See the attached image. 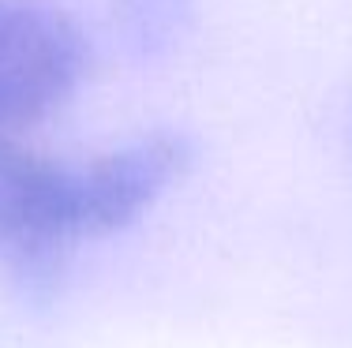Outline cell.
<instances>
[{
    "label": "cell",
    "mask_w": 352,
    "mask_h": 348,
    "mask_svg": "<svg viewBox=\"0 0 352 348\" xmlns=\"http://www.w3.org/2000/svg\"><path fill=\"white\" fill-rule=\"evenodd\" d=\"M75 169L19 143H0V266L15 292L49 303L79 244Z\"/></svg>",
    "instance_id": "6da1fadb"
},
{
    "label": "cell",
    "mask_w": 352,
    "mask_h": 348,
    "mask_svg": "<svg viewBox=\"0 0 352 348\" xmlns=\"http://www.w3.org/2000/svg\"><path fill=\"white\" fill-rule=\"evenodd\" d=\"M90 71V38L64 8L0 0V143L45 124Z\"/></svg>",
    "instance_id": "7a4b0ae2"
},
{
    "label": "cell",
    "mask_w": 352,
    "mask_h": 348,
    "mask_svg": "<svg viewBox=\"0 0 352 348\" xmlns=\"http://www.w3.org/2000/svg\"><path fill=\"white\" fill-rule=\"evenodd\" d=\"M195 0H113V27L135 60H162L184 41Z\"/></svg>",
    "instance_id": "277c9868"
},
{
    "label": "cell",
    "mask_w": 352,
    "mask_h": 348,
    "mask_svg": "<svg viewBox=\"0 0 352 348\" xmlns=\"http://www.w3.org/2000/svg\"><path fill=\"white\" fill-rule=\"evenodd\" d=\"M195 161V146L184 131L157 128L124 146L90 157L75 169V218L79 236L98 240L131 229L150 206Z\"/></svg>",
    "instance_id": "3957f363"
}]
</instances>
